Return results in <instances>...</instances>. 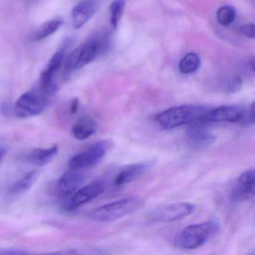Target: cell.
Wrapping results in <instances>:
<instances>
[{
	"mask_svg": "<svg viewBox=\"0 0 255 255\" xmlns=\"http://www.w3.org/2000/svg\"><path fill=\"white\" fill-rule=\"evenodd\" d=\"M209 107L200 105H181L171 107L156 115L155 121L162 129H173L195 122H203Z\"/></svg>",
	"mask_w": 255,
	"mask_h": 255,
	"instance_id": "1",
	"label": "cell"
},
{
	"mask_svg": "<svg viewBox=\"0 0 255 255\" xmlns=\"http://www.w3.org/2000/svg\"><path fill=\"white\" fill-rule=\"evenodd\" d=\"M143 203L139 197H127L92 210L88 214V218L94 222L110 223L136 211Z\"/></svg>",
	"mask_w": 255,
	"mask_h": 255,
	"instance_id": "2",
	"label": "cell"
},
{
	"mask_svg": "<svg viewBox=\"0 0 255 255\" xmlns=\"http://www.w3.org/2000/svg\"><path fill=\"white\" fill-rule=\"evenodd\" d=\"M219 229V224L213 220L189 225L176 237V246L185 250L198 249L216 236Z\"/></svg>",
	"mask_w": 255,
	"mask_h": 255,
	"instance_id": "3",
	"label": "cell"
},
{
	"mask_svg": "<svg viewBox=\"0 0 255 255\" xmlns=\"http://www.w3.org/2000/svg\"><path fill=\"white\" fill-rule=\"evenodd\" d=\"M203 122L253 125L255 122V103L249 108L242 106H221L216 108H210L203 117Z\"/></svg>",
	"mask_w": 255,
	"mask_h": 255,
	"instance_id": "4",
	"label": "cell"
},
{
	"mask_svg": "<svg viewBox=\"0 0 255 255\" xmlns=\"http://www.w3.org/2000/svg\"><path fill=\"white\" fill-rule=\"evenodd\" d=\"M107 41L105 38H90L80 47L73 50L66 59L65 68L68 72L80 69L93 62L107 48Z\"/></svg>",
	"mask_w": 255,
	"mask_h": 255,
	"instance_id": "5",
	"label": "cell"
},
{
	"mask_svg": "<svg viewBox=\"0 0 255 255\" xmlns=\"http://www.w3.org/2000/svg\"><path fill=\"white\" fill-rule=\"evenodd\" d=\"M50 99L37 86L18 98L14 104V114L20 119L38 116L48 107Z\"/></svg>",
	"mask_w": 255,
	"mask_h": 255,
	"instance_id": "6",
	"label": "cell"
},
{
	"mask_svg": "<svg viewBox=\"0 0 255 255\" xmlns=\"http://www.w3.org/2000/svg\"><path fill=\"white\" fill-rule=\"evenodd\" d=\"M113 146L110 140H101L77 153L68 162L69 169L83 170L97 165L110 151Z\"/></svg>",
	"mask_w": 255,
	"mask_h": 255,
	"instance_id": "7",
	"label": "cell"
},
{
	"mask_svg": "<svg viewBox=\"0 0 255 255\" xmlns=\"http://www.w3.org/2000/svg\"><path fill=\"white\" fill-rule=\"evenodd\" d=\"M195 206L189 202H177L158 207L150 213L148 218L153 222H177L195 211Z\"/></svg>",
	"mask_w": 255,
	"mask_h": 255,
	"instance_id": "8",
	"label": "cell"
},
{
	"mask_svg": "<svg viewBox=\"0 0 255 255\" xmlns=\"http://www.w3.org/2000/svg\"><path fill=\"white\" fill-rule=\"evenodd\" d=\"M105 190V184L102 181H95L77 189L64 208L68 211H72L81 206L90 202L98 198Z\"/></svg>",
	"mask_w": 255,
	"mask_h": 255,
	"instance_id": "9",
	"label": "cell"
},
{
	"mask_svg": "<svg viewBox=\"0 0 255 255\" xmlns=\"http://www.w3.org/2000/svg\"><path fill=\"white\" fill-rule=\"evenodd\" d=\"M204 122H195L189 125L186 138L188 144L195 149L210 147L216 141L214 134L204 125Z\"/></svg>",
	"mask_w": 255,
	"mask_h": 255,
	"instance_id": "10",
	"label": "cell"
},
{
	"mask_svg": "<svg viewBox=\"0 0 255 255\" xmlns=\"http://www.w3.org/2000/svg\"><path fill=\"white\" fill-rule=\"evenodd\" d=\"M86 179L83 170L70 169L61 176L56 183V194L59 197L73 195L80 187Z\"/></svg>",
	"mask_w": 255,
	"mask_h": 255,
	"instance_id": "11",
	"label": "cell"
},
{
	"mask_svg": "<svg viewBox=\"0 0 255 255\" xmlns=\"http://www.w3.org/2000/svg\"><path fill=\"white\" fill-rule=\"evenodd\" d=\"M255 169L244 171L237 180L238 184L233 189L231 198L234 202L249 200L255 195Z\"/></svg>",
	"mask_w": 255,
	"mask_h": 255,
	"instance_id": "12",
	"label": "cell"
},
{
	"mask_svg": "<svg viewBox=\"0 0 255 255\" xmlns=\"http://www.w3.org/2000/svg\"><path fill=\"white\" fill-rule=\"evenodd\" d=\"M153 165V160L144 161L124 167L115 177L116 186H120L132 183L149 171Z\"/></svg>",
	"mask_w": 255,
	"mask_h": 255,
	"instance_id": "13",
	"label": "cell"
},
{
	"mask_svg": "<svg viewBox=\"0 0 255 255\" xmlns=\"http://www.w3.org/2000/svg\"><path fill=\"white\" fill-rule=\"evenodd\" d=\"M96 12V5L93 1L86 0L77 4L72 11V23L74 28L81 29Z\"/></svg>",
	"mask_w": 255,
	"mask_h": 255,
	"instance_id": "14",
	"label": "cell"
},
{
	"mask_svg": "<svg viewBox=\"0 0 255 255\" xmlns=\"http://www.w3.org/2000/svg\"><path fill=\"white\" fill-rule=\"evenodd\" d=\"M59 153V147L56 145L46 148H36L29 152L26 156V161L32 165L43 166L53 160Z\"/></svg>",
	"mask_w": 255,
	"mask_h": 255,
	"instance_id": "15",
	"label": "cell"
},
{
	"mask_svg": "<svg viewBox=\"0 0 255 255\" xmlns=\"http://www.w3.org/2000/svg\"><path fill=\"white\" fill-rule=\"evenodd\" d=\"M97 123L92 118L82 117L76 122L71 129V133L76 139L83 141L90 138L97 130Z\"/></svg>",
	"mask_w": 255,
	"mask_h": 255,
	"instance_id": "16",
	"label": "cell"
},
{
	"mask_svg": "<svg viewBox=\"0 0 255 255\" xmlns=\"http://www.w3.org/2000/svg\"><path fill=\"white\" fill-rule=\"evenodd\" d=\"M38 177V172L36 170L29 171V173L23 176L21 179L17 180L14 183L8 191L10 195L14 196V195H20L29 190L34 183L36 181Z\"/></svg>",
	"mask_w": 255,
	"mask_h": 255,
	"instance_id": "17",
	"label": "cell"
},
{
	"mask_svg": "<svg viewBox=\"0 0 255 255\" xmlns=\"http://www.w3.org/2000/svg\"><path fill=\"white\" fill-rule=\"evenodd\" d=\"M201 65V59L195 53H189L179 63V71L183 74H191L196 72Z\"/></svg>",
	"mask_w": 255,
	"mask_h": 255,
	"instance_id": "18",
	"label": "cell"
},
{
	"mask_svg": "<svg viewBox=\"0 0 255 255\" xmlns=\"http://www.w3.org/2000/svg\"><path fill=\"white\" fill-rule=\"evenodd\" d=\"M62 24V21L61 20H52L47 21L37 30L34 38L35 41H41L54 34Z\"/></svg>",
	"mask_w": 255,
	"mask_h": 255,
	"instance_id": "19",
	"label": "cell"
},
{
	"mask_svg": "<svg viewBox=\"0 0 255 255\" xmlns=\"http://www.w3.org/2000/svg\"><path fill=\"white\" fill-rule=\"evenodd\" d=\"M126 5V0H114L110 5V23L113 29H116L122 18Z\"/></svg>",
	"mask_w": 255,
	"mask_h": 255,
	"instance_id": "20",
	"label": "cell"
},
{
	"mask_svg": "<svg viewBox=\"0 0 255 255\" xmlns=\"http://www.w3.org/2000/svg\"><path fill=\"white\" fill-rule=\"evenodd\" d=\"M216 17L218 22L222 26H229L235 20L236 10L229 5L221 7L218 9Z\"/></svg>",
	"mask_w": 255,
	"mask_h": 255,
	"instance_id": "21",
	"label": "cell"
},
{
	"mask_svg": "<svg viewBox=\"0 0 255 255\" xmlns=\"http://www.w3.org/2000/svg\"><path fill=\"white\" fill-rule=\"evenodd\" d=\"M242 84H243V82H242L241 78L235 77L228 83V88H227L228 92L231 94L237 93L241 89Z\"/></svg>",
	"mask_w": 255,
	"mask_h": 255,
	"instance_id": "22",
	"label": "cell"
},
{
	"mask_svg": "<svg viewBox=\"0 0 255 255\" xmlns=\"http://www.w3.org/2000/svg\"><path fill=\"white\" fill-rule=\"evenodd\" d=\"M240 32L246 38H255V26L253 23L243 25L240 27Z\"/></svg>",
	"mask_w": 255,
	"mask_h": 255,
	"instance_id": "23",
	"label": "cell"
},
{
	"mask_svg": "<svg viewBox=\"0 0 255 255\" xmlns=\"http://www.w3.org/2000/svg\"><path fill=\"white\" fill-rule=\"evenodd\" d=\"M26 254V252L23 251L17 250V249H0V255H24Z\"/></svg>",
	"mask_w": 255,
	"mask_h": 255,
	"instance_id": "24",
	"label": "cell"
},
{
	"mask_svg": "<svg viewBox=\"0 0 255 255\" xmlns=\"http://www.w3.org/2000/svg\"><path fill=\"white\" fill-rule=\"evenodd\" d=\"M79 107V101L77 99L73 100L71 102V107H70V112L71 113H77V110Z\"/></svg>",
	"mask_w": 255,
	"mask_h": 255,
	"instance_id": "25",
	"label": "cell"
},
{
	"mask_svg": "<svg viewBox=\"0 0 255 255\" xmlns=\"http://www.w3.org/2000/svg\"><path fill=\"white\" fill-rule=\"evenodd\" d=\"M5 154H6V147L3 144H0V162L3 159Z\"/></svg>",
	"mask_w": 255,
	"mask_h": 255,
	"instance_id": "26",
	"label": "cell"
}]
</instances>
